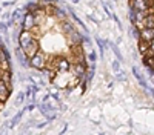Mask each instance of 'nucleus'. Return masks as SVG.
Returning <instances> with one entry per match:
<instances>
[{"label":"nucleus","mask_w":154,"mask_h":135,"mask_svg":"<svg viewBox=\"0 0 154 135\" xmlns=\"http://www.w3.org/2000/svg\"><path fill=\"white\" fill-rule=\"evenodd\" d=\"M9 97H11V91L0 82V101H2V103H6V101L9 100Z\"/></svg>","instance_id":"9d476101"},{"label":"nucleus","mask_w":154,"mask_h":135,"mask_svg":"<svg viewBox=\"0 0 154 135\" xmlns=\"http://www.w3.org/2000/svg\"><path fill=\"white\" fill-rule=\"evenodd\" d=\"M49 123V121H43V123H40V124H37V129H43V127L46 126V124H48Z\"/></svg>","instance_id":"a878e982"},{"label":"nucleus","mask_w":154,"mask_h":135,"mask_svg":"<svg viewBox=\"0 0 154 135\" xmlns=\"http://www.w3.org/2000/svg\"><path fill=\"white\" fill-rule=\"evenodd\" d=\"M48 55L40 49L34 57L29 58V68H32V69H37V71H45L46 68H48Z\"/></svg>","instance_id":"f03ea898"},{"label":"nucleus","mask_w":154,"mask_h":135,"mask_svg":"<svg viewBox=\"0 0 154 135\" xmlns=\"http://www.w3.org/2000/svg\"><path fill=\"white\" fill-rule=\"evenodd\" d=\"M140 40H145V42H151L154 40V29H142L140 31V36H139Z\"/></svg>","instance_id":"f8f14e48"},{"label":"nucleus","mask_w":154,"mask_h":135,"mask_svg":"<svg viewBox=\"0 0 154 135\" xmlns=\"http://www.w3.org/2000/svg\"><path fill=\"white\" fill-rule=\"evenodd\" d=\"M111 68H112V72H114V74H119L120 72V62H119V60H112Z\"/></svg>","instance_id":"a211bd4d"},{"label":"nucleus","mask_w":154,"mask_h":135,"mask_svg":"<svg viewBox=\"0 0 154 135\" xmlns=\"http://www.w3.org/2000/svg\"><path fill=\"white\" fill-rule=\"evenodd\" d=\"M102 6H103V11L106 12V16H108V17H112V14H114V12H111V11H110L108 5H106L105 2H102Z\"/></svg>","instance_id":"4be33fe9"},{"label":"nucleus","mask_w":154,"mask_h":135,"mask_svg":"<svg viewBox=\"0 0 154 135\" xmlns=\"http://www.w3.org/2000/svg\"><path fill=\"white\" fill-rule=\"evenodd\" d=\"M5 46H6V45H5V42H3V38L0 37V51H2V49L5 48Z\"/></svg>","instance_id":"bb28decb"},{"label":"nucleus","mask_w":154,"mask_h":135,"mask_svg":"<svg viewBox=\"0 0 154 135\" xmlns=\"http://www.w3.org/2000/svg\"><path fill=\"white\" fill-rule=\"evenodd\" d=\"M94 42L97 43V46H99V51H100V58H103V55H105V46L108 45V42L106 40H103V38H100L99 36L97 37H94Z\"/></svg>","instance_id":"ddd939ff"},{"label":"nucleus","mask_w":154,"mask_h":135,"mask_svg":"<svg viewBox=\"0 0 154 135\" xmlns=\"http://www.w3.org/2000/svg\"><path fill=\"white\" fill-rule=\"evenodd\" d=\"M112 20H114V23L117 25V28H119L120 31H123V26H122V23H120V20H119V17H117L116 14H112Z\"/></svg>","instance_id":"412c9836"},{"label":"nucleus","mask_w":154,"mask_h":135,"mask_svg":"<svg viewBox=\"0 0 154 135\" xmlns=\"http://www.w3.org/2000/svg\"><path fill=\"white\" fill-rule=\"evenodd\" d=\"M11 5H14V2H5L2 6H11Z\"/></svg>","instance_id":"c85d7f7f"},{"label":"nucleus","mask_w":154,"mask_h":135,"mask_svg":"<svg viewBox=\"0 0 154 135\" xmlns=\"http://www.w3.org/2000/svg\"><path fill=\"white\" fill-rule=\"evenodd\" d=\"M0 29H2V32L5 34V36H8V25H6L5 22H0Z\"/></svg>","instance_id":"5701e85b"},{"label":"nucleus","mask_w":154,"mask_h":135,"mask_svg":"<svg viewBox=\"0 0 154 135\" xmlns=\"http://www.w3.org/2000/svg\"><path fill=\"white\" fill-rule=\"evenodd\" d=\"M116 78H117V80H120V82H122V80H126V77H125V74H123L122 71H120L119 74H116Z\"/></svg>","instance_id":"b1692460"},{"label":"nucleus","mask_w":154,"mask_h":135,"mask_svg":"<svg viewBox=\"0 0 154 135\" xmlns=\"http://www.w3.org/2000/svg\"><path fill=\"white\" fill-rule=\"evenodd\" d=\"M86 72H88V63H74V68H72V77L83 80L86 78Z\"/></svg>","instance_id":"20e7f679"},{"label":"nucleus","mask_w":154,"mask_h":135,"mask_svg":"<svg viewBox=\"0 0 154 135\" xmlns=\"http://www.w3.org/2000/svg\"><path fill=\"white\" fill-rule=\"evenodd\" d=\"M48 68L56 69L59 74H68L71 71V62L65 55H56L52 58L51 65H48Z\"/></svg>","instance_id":"f257e3e1"},{"label":"nucleus","mask_w":154,"mask_h":135,"mask_svg":"<svg viewBox=\"0 0 154 135\" xmlns=\"http://www.w3.org/2000/svg\"><path fill=\"white\" fill-rule=\"evenodd\" d=\"M36 40V36L32 32H29V31H22L19 34V37H17V42H19V46L22 48L23 51L28 48V46Z\"/></svg>","instance_id":"7ed1b4c3"},{"label":"nucleus","mask_w":154,"mask_h":135,"mask_svg":"<svg viewBox=\"0 0 154 135\" xmlns=\"http://www.w3.org/2000/svg\"><path fill=\"white\" fill-rule=\"evenodd\" d=\"M143 29H154V8L150 9V14L143 20Z\"/></svg>","instance_id":"6e6552de"},{"label":"nucleus","mask_w":154,"mask_h":135,"mask_svg":"<svg viewBox=\"0 0 154 135\" xmlns=\"http://www.w3.org/2000/svg\"><path fill=\"white\" fill-rule=\"evenodd\" d=\"M0 82H2L9 91H12L14 83H12V72H0Z\"/></svg>","instance_id":"0eeeda50"},{"label":"nucleus","mask_w":154,"mask_h":135,"mask_svg":"<svg viewBox=\"0 0 154 135\" xmlns=\"http://www.w3.org/2000/svg\"><path fill=\"white\" fill-rule=\"evenodd\" d=\"M0 12H2V8H0Z\"/></svg>","instance_id":"7c9ffc66"},{"label":"nucleus","mask_w":154,"mask_h":135,"mask_svg":"<svg viewBox=\"0 0 154 135\" xmlns=\"http://www.w3.org/2000/svg\"><path fill=\"white\" fill-rule=\"evenodd\" d=\"M25 100H26L25 92H19V95H17V98H16V106H22Z\"/></svg>","instance_id":"f3484780"},{"label":"nucleus","mask_w":154,"mask_h":135,"mask_svg":"<svg viewBox=\"0 0 154 135\" xmlns=\"http://www.w3.org/2000/svg\"><path fill=\"white\" fill-rule=\"evenodd\" d=\"M36 106H37L36 103H31V104L26 106V111H29V112H31V111H34V109H36Z\"/></svg>","instance_id":"393cba45"},{"label":"nucleus","mask_w":154,"mask_h":135,"mask_svg":"<svg viewBox=\"0 0 154 135\" xmlns=\"http://www.w3.org/2000/svg\"><path fill=\"white\" fill-rule=\"evenodd\" d=\"M66 129H68V124H65V126H63V129L60 131V134H59V135H63V134L66 132Z\"/></svg>","instance_id":"cd10ccee"},{"label":"nucleus","mask_w":154,"mask_h":135,"mask_svg":"<svg viewBox=\"0 0 154 135\" xmlns=\"http://www.w3.org/2000/svg\"><path fill=\"white\" fill-rule=\"evenodd\" d=\"M131 72H133V75H134L136 77V80H137V82H139V85L140 86H142L143 87V89L146 91V89H148V87H150V85L148 83H146V80H145V77L142 75V74H140V69H139V68L134 65V66H133L131 68Z\"/></svg>","instance_id":"423d86ee"},{"label":"nucleus","mask_w":154,"mask_h":135,"mask_svg":"<svg viewBox=\"0 0 154 135\" xmlns=\"http://www.w3.org/2000/svg\"><path fill=\"white\" fill-rule=\"evenodd\" d=\"M25 112H26V106L23 107V109H20L14 117H12V120H11V123H9V129H12V127H16L19 123H20V120H22V117L25 115Z\"/></svg>","instance_id":"9b49d317"},{"label":"nucleus","mask_w":154,"mask_h":135,"mask_svg":"<svg viewBox=\"0 0 154 135\" xmlns=\"http://www.w3.org/2000/svg\"><path fill=\"white\" fill-rule=\"evenodd\" d=\"M34 18H36V25H37V26L43 25L45 18H46V12H45V9H42V8H40L37 12H34Z\"/></svg>","instance_id":"4468645a"},{"label":"nucleus","mask_w":154,"mask_h":135,"mask_svg":"<svg viewBox=\"0 0 154 135\" xmlns=\"http://www.w3.org/2000/svg\"><path fill=\"white\" fill-rule=\"evenodd\" d=\"M86 57H88V62L96 63V60H97V54H96V51H90V54H88Z\"/></svg>","instance_id":"6ab92c4d"},{"label":"nucleus","mask_w":154,"mask_h":135,"mask_svg":"<svg viewBox=\"0 0 154 135\" xmlns=\"http://www.w3.org/2000/svg\"><path fill=\"white\" fill-rule=\"evenodd\" d=\"M36 28V18H34V14L32 12H26L23 20H22V29L23 31H32Z\"/></svg>","instance_id":"39448f33"},{"label":"nucleus","mask_w":154,"mask_h":135,"mask_svg":"<svg viewBox=\"0 0 154 135\" xmlns=\"http://www.w3.org/2000/svg\"><path fill=\"white\" fill-rule=\"evenodd\" d=\"M68 11H69V14H71L72 20H74V22H76V23H77V25L80 26V28H82V29H83V31H85L86 34H88V28H86V25H85V23L82 22V20H80V18H79V17H77V16L74 14V11H72L71 8H68Z\"/></svg>","instance_id":"2eb2a0df"},{"label":"nucleus","mask_w":154,"mask_h":135,"mask_svg":"<svg viewBox=\"0 0 154 135\" xmlns=\"http://www.w3.org/2000/svg\"><path fill=\"white\" fill-rule=\"evenodd\" d=\"M137 49H139V54L142 57H145L146 54H148V51H150V43L148 42H145V40H137Z\"/></svg>","instance_id":"1a4fd4ad"},{"label":"nucleus","mask_w":154,"mask_h":135,"mask_svg":"<svg viewBox=\"0 0 154 135\" xmlns=\"http://www.w3.org/2000/svg\"><path fill=\"white\" fill-rule=\"evenodd\" d=\"M145 57H154V40L150 42V51H148V54H146Z\"/></svg>","instance_id":"aec40b11"},{"label":"nucleus","mask_w":154,"mask_h":135,"mask_svg":"<svg viewBox=\"0 0 154 135\" xmlns=\"http://www.w3.org/2000/svg\"><path fill=\"white\" fill-rule=\"evenodd\" d=\"M110 46H111V49H112V52H114V55H116V60H119V62H123V57H122V54H120V51H119V48H117V45L111 43Z\"/></svg>","instance_id":"dca6fc26"},{"label":"nucleus","mask_w":154,"mask_h":135,"mask_svg":"<svg viewBox=\"0 0 154 135\" xmlns=\"http://www.w3.org/2000/svg\"><path fill=\"white\" fill-rule=\"evenodd\" d=\"M71 2H72V3H79V2H80V0H71Z\"/></svg>","instance_id":"c756f323"}]
</instances>
